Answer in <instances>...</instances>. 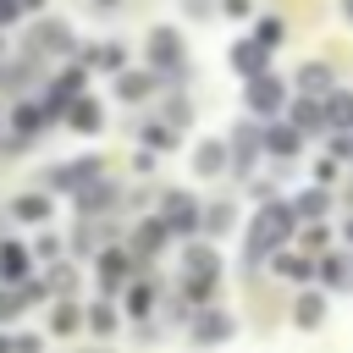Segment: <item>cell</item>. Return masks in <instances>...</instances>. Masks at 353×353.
<instances>
[{"label": "cell", "mask_w": 353, "mask_h": 353, "mask_svg": "<svg viewBox=\"0 0 353 353\" xmlns=\"http://www.w3.org/2000/svg\"><path fill=\"white\" fill-rule=\"evenodd\" d=\"M232 336V320L226 314H199L193 320V342H226Z\"/></svg>", "instance_id": "obj_7"}, {"label": "cell", "mask_w": 353, "mask_h": 353, "mask_svg": "<svg viewBox=\"0 0 353 353\" xmlns=\"http://www.w3.org/2000/svg\"><path fill=\"white\" fill-rule=\"evenodd\" d=\"M232 154H237V165L248 171L254 154H259V132H254V127H237V132H232Z\"/></svg>", "instance_id": "obj_8"}, {"label": "cell", "mask_w": 353, "mask_h": 353, "mask_svg": "<svg viewBox=\"0 0 353 353\" xmlns=\"http://www.w3.org/2000/svg\"><path fill=\"white\" fill-rule=\"evenodd\" d=\"M292 215H325V193H320V188H309V193L298 199V210H292Z\"/></svg>", "instance_id": "obj_21"}, {"label": "cell", "mask_w": 353, "mask_h": 353, "mask_svg": "<svg viewBox=\"0 0 353 353\" xmlns=\"http://www.w3.org/2000/svg\"><path fill=\"white\" fill-rule=\"evenodd\" d=\"M165 232H171L165 221H143V226H138V243H132V248H138V254H149V248H165Z\"/></svg>", "instance_id": "obj_13"}, {"label": "cell", "mask_w": 353, "mask_h": 353, "mask_svg": "<svg viewBox=\"0 0 353 353\" xmlns=\"http://www.w3.org/2000/svg\"><path fill=\"white\" fill-rule=\"evenodd\" d=\"M298 143H303V138H298V127H270V132H265V149H270L276 160H292V154H298Z\"/></svg>", "instance_id": "obj_6"}, {"label": "cell", "mask_w": 353, "mask_h": 353, "mask_svg": "<svg viewBox=\"0 0 353 353\" xmlns=\"http://www.w3.org/2000/svg\"><path fill=\"white\" fill-rule=\"evenodd\" d=\"M171 232H193L199 226V210H193V199L188 193H165V215H160Z\"/></svg>", "instance_id": "obj_4"}, {"label": "cell", "mask_w": 353, "mask_h": 353, "mask_svg": "<svg viewBox=\"0 0 353 353\" xmlns=\"http://www.w3.org/2000/svg\"><path fill=\"white\" fill-rule=\"evenodd\" d=\"M0 276H11V281H17V276H28V254H22L17 243H6V248H0Z\"/></svg>", "instance_id": "obj_16"}, {"label": "cell", "mask_w": 353, "mask_h": 353, "mask_svg": "<svg viewBox=\"0 0 353 353\" xmlns=\"http://www.w3.org/2000/svg\"><path fill=\"white\" fill-rule=\"evenodd\" d=\"M292 320H298V325H320V320H325V298H320V292H303V298L292 303Z\"/></svg>", "instance_id": "obj_9"}, {"label": "cell", "mask_w": 353, "mask_h": 353, "mask_svg": "<svg viewBox=\"0 0 353 353\" xmlns=\"http://www.w3.org/2000/svg\"><path fill=\"white\" fill-rule=\"evenodd\" d=\"M232 66H237V72H243V77L254 83V77H265V50H259V44H243V39H237V44H232Z\"/></svg>", "instance_id": "obj_5"}, {"label": "cell", "mask_w": 353, "mask_h": 353, "mask_svg": "<svg viewBox=\"0 0 353 353\" xmlns=\"http://www.w3.org/2000/svg\"><path fill=\"white\" fill-rule=\"evenodd\" d=\"M44 215H50V199H44V193L17 199V221H44Z\"/></svg>", "instance_id": "obj_18"}, {"label": "cell", "mask_w": 353, "mask_h": 353, "mask_svg": "<svg viewBox=\"0 0 353 353\" xmlns=\"http://www.w3.org/2000/svg\"><path fill=\"white\" fill-rule=\"evenodd\" d=\"M292 210L287 204H276V199H265V210L254 215V226H248V254H270L276 243H287L292 237Z\"/></svg>", "instance_id": "obj_1"}, {"label": "cell", "mask_w": 353, "mask_h": 353, "mask_svg": "<svg viewBox=\"0 0 353 353\" xmlns=\"http://www.w3.org/2000/svg\"><path fill=\"white\" fill-rule=\"evenodd\" d=\"M325 281H353V259H325Z\"/></svg>", "instance_id": "obj_22"}, {"label": "cell", "mask_w": 353, "mask_h": 353, "mask_svg": "<svg viewBox=\"0 0 353 353\" xmlns=\"http://www.w3.org/2000/svg\"><path fill=\"white\" fill-rule=\"evenodd\" d=\"M325 121L347 127V121H353V94H331V99H325Z\"/></svg>", "instance_id": "obj_19"}, {"label": "cell", "mask_w": 353, "mask_h": 353, "mask_svg": "<svg viewBox=\"0 0 353 353\" xmlns=\"http://www.w3.org/2000/svg\"><path fill=\"white\" fill-rule=\"evenodd\" d=\"M281 94H287V88H281L276 77H254V83H248V110H259V116H276Z\"/></svg>", "instance_id": "obj_3"}, {"label": "cell", "mask_w": 353, "mask_h": 353, "mask_svg": "<svg viewBox=\"0 0 353 353\" xmlns=\"http://www.w3.org/2000/svg\"><path fill=\"white\" fill-rule=\"evenodd\" d=\"M121 270H127V259H121V254H105V259H99V281H105V292H116Z\"/></svg>", "instance_id": "obj_20"}, {"label": "cell", "mask_w": 353, "mask_h": 353, "mask_svg": "<svg viewBox=\"0 0 353 353\" xmlns=\"http://www.w3.org/2000/svg\"><path fill=\"white\" fill-rule=\"evenodd\" d=\"M11 121H17V132H22V138H33V132L50 121V110H44V105H17V116H11Z\"/></svg>", "instance_id": "obj_11"}, {"label": "cell", "mask_w": 353, "mask_h": 353, "mask_svg": "<svg viewBox=\"0 0 353 353\" xmlns=\"http://www.w3.org/2000/svg\"><path fill=\"white\" fill-rule=\"evenodd\" d=\"M66 331H77V309H72V303L55 309V336H66Z\"/></svg>", "instance_id": "obj_23"}, {"label": "cell", "mask_w": 353, "mask_h": 353, "mask_svg": "<svg viewBox=\"0 0 353 353\" xmlns=\"http://www.w3.org/2000/svg\"><path fill=\"white\" fill-rule=\"evenodd\" d=\"M298 83H303V94H325V88H331V66H320V61H309V66L298 72Z\"/></svg>", "instance_id": "obj_12"}, {"label": "cell", "mask_w": 353, "mask_h": 353, "mask_svg": "<svg viewBox=\"0 0 353 353\" xmlns=\"http://www.w3.org/2000/svg\"><path fill=\"white\" fill-rule=\"evenodd\" d=\"M221 154H226V149H221V143H199V154H193V165H199V176H215V171H221V165H226V160H221Z\"/></svg>", "instance_id": "obj_15"}, {"label": "cell", "mask_w": 353, "mask_h": 353, "mask_svg": "<svg viewBox=\"0 0 353 353\" xmlns=\"http://www.w3.org/2000/svg\"><path fill=\"white\" fill-rule=\"evenodd\" d=\"M17 11H22V0H0V28H6V22L17 17Z\"/></svg>", "instance_id": "obj_27"}, {"label": "cell", "mask_w": 353, "mask_h": 353, "mask_svg": "<svg viewBox=\"0 0 353 353\" xmlns=\"http://www.w3.org/2000/svg\"><path fill=\"white\" fill-rule=\"evenodd\" d=\"M336 154H347V160H353V138H336Z\"/></svg>", "instance_id": "obj_28"}, {"label": "cell", "mask_w": 353, "mask_h": 353, "mask_svg": "<svg viewBox=\"0 0 353 353\" xmlns=\"http://www.w3.org/2000/svg\"><path fill=\"white\" fill-rule=\"evenodd\" d=\"M259 44H281V22H276V17L259 22Z\"/></svg>", "instance_id": "obj_25"}, {"label": "cell", "mask_w": 353, "mask_h": 353, "mask_svg": "<svg viewBox=\"0 0 353 353\" xmlns=\"http://www.w3.org/2000/svg\"><path fill=\"white\" fill-rule=\"evenodd\" d=\"M292 121H298L303 132H314V127L325 121V105H314V99H298V105H292Z\"/></svg>", "instance_id": "obj_14"}, {"label": "cell", "mask_w": 353, "mask_h": 353, "mask_svg": "<svg viewBox=\"0 0 353 353\" xmlns=\"http://www.w3.org/2000/svg\"><path fill=\"white\" fill-rule=\"evenodd\" d=\"M66 121H72L77 132H94V127H99V105H94V99H72V110H66Z\"/></svg>", "instance_id": "obj_10"}, {"label": "cell", "mask_w": 353, "mask_h": 353, "mask_svg": "<svg viewBox=\"0 0 353 353\" xmlns=\"http://www.w3.org/2000/svg\"><path fill=\"white\" fill-rule=\"evenodd\" d=\"M149 83H154V72H127L116 88H121V99H143V94H149Z\"/></svg>", "instance_id": "obj_17"}, {"label": "cell", "mask_w": 353, "mask_h": 353, "mask_svg": "<svg viewBox=\"0 0 353 353\" xmlns=\"http://www.w3.org/2000/svg\"><path fill=\"white\" fill-rule=\"evenodd\" d=\"M99 61H105V72H116V66L127 61V50H121V44H105V50H99Z\"/></svg>", "instance_id": "obj_26"}, {"label": "cell", "mask_w": 353, "mask_h": 353, "mask_svg": "<svg viewBox=\"0 0 353 353\" xmlns=\"http://www.w3.org/2000/svg\"><path fill=\"white\" fill-rule=\"evenodd\" d=\"M149 72H165V77H182V39L171 28L149 33Z\"/></svg>", "instance_id": "obj_2"}, {"label": "cell", "mask_w": 353, "mask_h": 353, "mask_svg": "<svg viewBox=\"0 0 353 353\" xmlns=\"http://www.w3.org/2000/svg\"><path fill=\"white\" fill-rule=\"evenodd\" d=\"M94 6H116V0H94Z\"/></svg>", "instance_id": "obj_29"}, {"label": "cell", "mask_w": 353, "mask_h": 353, "mask_svg": "<svg viewBox=\"0 0 353 353\" xmlns=\"http://www.w3.org/2000/svg\"><path fill=\"white\" fill-rule=\"evenodd\" d=\"M88 325H94L99 336H110V331H116V309H94V314H88Z\"/></svg>", "instance_id": "obj_24"}]
</instances>
